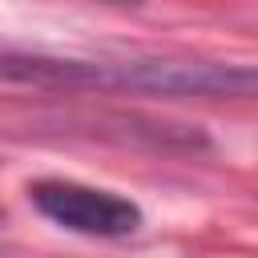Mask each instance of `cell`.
Listing matches in <instances>:
<instances>
[{"mask_svg":"<svg viewBox=\"0 0 258 258\" xmlns=\"http://www.w3.org/2000/svg\"><path fill=\"white\" fill-rule=\"evenodd\" d=\"M0 81L36 89H73V93L258 101V64H222V60H77V56L0 48Z\"/></svg>","mask_w":258,"mask_h":258,"instance_id":"obj_1","label":"cell"},{"mask_svg":"<svg viewBox=\"0 0 258 258\" xmlns=\"http://www.w3.org/2000/svg\"><path fill=\"white\" fill-rule=\"evenodd\" d=\"M28 198L32 206L73 230V234H89V238H129L141 230V206L113 194V189H97V185H81V181H60V177H48V181H32L28 185Z\"/></svg>","mask_w":258,"mask_h":258,"instance_id":"obj_2","label":"cell"},{"mask_svg":"<svg viewBox=\"0 0 258 258\" xmlns=\"http://www.w3.org/2000/svg\"><path fill=\"white\" fill-rule=\"evenodd\" d=\"M109 4H141V0H109Z\"/></svg>","mask_w":258,"mask_h":258,"instance_id":"obj_3","label":"cell"}]
</instances>
